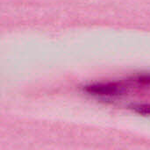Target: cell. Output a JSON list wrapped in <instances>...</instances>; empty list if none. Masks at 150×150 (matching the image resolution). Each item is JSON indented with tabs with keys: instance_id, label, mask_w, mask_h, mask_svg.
<instances>
[{
	"instance_id": "3957f363",
	"label": "cell",
	"mask_w": 150,
	"mask_h": 150,
	"mask_svg": "<svg viewBox=\"0 0 150 150\" xmlns=\"http://www.w3.org/2000/svg\"><path fill=\"white\" fill-rule=\"evenodd\" d=\"M138 81L142 83H146V84H150V75H147V76H141Z\"/></svg>"
},
{
	"instance_id": "7a4b0ae2",
	"label": "cell",
	"mask_w": 150,
	"mask_h": 150,
	"mask_svg": "<svg viewBox=\"0 0 150 150\" xmlns=\"http://www.w3.org/2000/svg\"><path fill=\"white\" fill-rule=\"evenodd\" d=\"M132 109L137 113L150 116V105H134Z\"/></svg>"
},
{
	"instance_id": "6da1fadb",
	"label": "cell",
	"mask_w": 150,
	"mask_h": 150,
	"mask_svg": "<svg viewBox=\"0 0 150 150\" xmlns=\"http://www.w3.org/2000/svg\"><path fill=\"white\" fill-rule=\"evenodd\" d=\"M84 91L94 96L99 97H112L119 96L125 92V86L118 83H94L84 87Z\"/></svg>"
}]
</instances>
